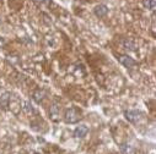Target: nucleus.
<instances>
[{
    "mask_svg": "<svg viewBox=\"0 0 156 154\" xmlns=\"http://www.w3.org/2000/svg\"><path fill=\"white\" fill-rule=\"evenodd\" d=\"M22 109H23V111H26V112H28V114L33 111V108H32V105H31L28 102H25V103H23Z\"/></svg>",
    "mask_w": 156,
    "mask_h": 154,
    "instance_id": "9d476101",
    "label": "nucleus"
},
{
    "mask_svg": "<svg viewBox=\"0 0 156 154\" xmlns=\"http://www.w3.org/2000/svg\"><path fill=\"white\" fill-rule=\"evenodd\" d=\"M81 119V111L76 108H70L66 109L65 114H64V120L68 124H76Z\"/></svg>",
    "mask_w": 156,
    "mask_h": 154,
    "instance_id": "f257e3e1",
    "label": "nucleus"
},
{
    "mask_svg": "<svg viewBox=\"0 0 156 154\" xmlns=\"http://www.w3.org/2000/svg\"><path fill=\"white\" fill-rule=\"evenodd\" d=\"M87 132H89L87 126L81 125V126H77V127L75 129V131H74V136H75L76 138H84V137L87 135Z\"/></svg>",
    "mask_w": 156,
    "mask_h": 154,
    "instance_id": "20e7f679",
    "label": "nucleus"
},
{
    "mask_svg": "<svg viewBox=\"0 0 156 154\" xmlns=\"http://www.w3.org/2000/svg\"><path fill=\"white\" fill-rule=\"evenodd\" d=\"M124 115H126V118H127V120H128L129 122L136 124V122L141 119L143 112L139 111V110H128V111H126Z\"/></svg>",
    "mask_w": 156,
    "mask_h": 154,
    "instance_id": "f03ea898",
    "label": "nucleus"
},
{
    "mask_svg": "<svg viewBox=\"0 0 156 154\" xmlns=\"http://www.w3.org/2000/svg\"><path fill=\"white\" fill-rule=\"evenodd\" d=\"M118 60H119V64H122L124 67H133V66H135V61L130 58V56H128V55H121L119 58H118Z\"/></svg>",
    "mask_w": 156,
    "mask_h": 154,
    "instance_id": "7ed1b4c3",
    "label": "nucleus"
},
{
    "mask_svg": "<svg viewBox=\"0 0 156 154\" xmlns=\"http://www.w3.org/2000/svg\"><path fill=\"white\" fill-rule=\"evenodd\" d=\"M121 150H122V154H134V149L129 144H122Z\"/></svg>",
    "mask_w": 156,
    "mask_h": 154,
    "instance_id": "0eeeda50",
    "label": "nucleus"
},
{
    "mask_svg": "<svg viewBox=\"0 0 156 154\" xmlns=\"http://www.w3.org/2000/svg\"><path fill=\"white\" fill-rule=\"evenodd\" d=\"M3 44H4V39H3V38H2V37H0V47H2Z\"/></svg>",
    "mask_w": 156,
    "mask_h": 154,
    "instance_id": "9b49d317",
    "label": "nucleus"
},
{
    "mask_svg": "<svg viewBox=\"0 0 156 154\" xmlns=\"http://www.w3.org/2000/svg\"><path fill=\"white\" fill-rule=\"evenodd\" d=\"M9 100H10L9 93H4L3 95H0V106H3V108L9 106Z\"/></svg>",
    "mask_w": 156,
    "mask_h": 154,
    "instance_id": "423d86ee",
    "label": "nucleus"
},
{
    "mask_svg": "<svg viewBox=\"0 0 156 154\" xmlns=\"http://www.w3.org/2000/svg\"><path fill=\"white\" fill-rule=\"evenodd\" d=\"M144 5L150 10H155V0H144Z\"/></svg>",
    "mask_w": 156,
    "mask_h": 154,
    "instance_id": "1a4fd4ad",
    "label": "nucleus"
},
{
    "mask_svg": "<svg viewBox=\"0 0 156 154\" xmlns=\"http://www.w3.org/2000/svg\"><path fill=\"white\" fill-rule=\"evenodd\" d=\"M94 12H95V15L97 17H105L108 14V8L106 5H103V4H100L94 9Z\"/></svg>",
    "mask_w": 156,
    "mask_h": 154,
    "instance_id": "39448f33",
    "label": "nucleus"
},
{
    "mask_svg": "<svg viewBox=\"0 0 156 154\" xmlns=\"http://www.w3.org/2000/svg\"><path fill=\"white\" fill-rule=\"evenodd\" d=\"M40 2H42V3H48L49 0H40Z\"/></svg>",
    "mask_w": 156,
    "mask_h": 154,
    "instance_id": "f8f14e48",
    "label": "nucleus"
},
{
    "mask_svg": "<svg viewBox=\"0 0 156 154\" xmlns=\"http://www.w3.org/2000/svg\"><path fill=\"white\" fill-rule=\"evenodd\" d=\"M43 98H44V92L43 91H36L34 92V94H33V99L37 102V103H41L42 100H43Z\"/></svg>",
    "mask_w": 156,
    "mask_h": 154,
    "instance_id": "6e6552de",
    "label": "nucleus"
}]
</instances>
